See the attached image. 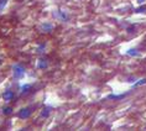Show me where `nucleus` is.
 Wrapping results in <instances>:
<instances>
[{
  "label": "nucleus",
  "instance_id": "nucleus-13",
  "mask_svg": "<svg viewBox=\"0 0 146 131\" xmlns=\"http://www.w3.org/2000/svg\"><path fill=\"white\" fill-rule=\"evenodd\" d=\"M6 4H8V0H0V11H3V10H4Z\"/></svg>",
  "mask_w": 146,
  "mask_h": 131
},
{
  "label": "nucleus",
  "instance_id": "nucleus-6",
  "mask_svg": "<svg viewBox=\"0 0 146 131\" xmlns=\"http://www.w3.org/2000/svg\"><path fill=\"white\" fill-rule=\"evenodd\" d=\"M129 93H123V94H110L108 95V99H114V100H120V99H124Z\"/></svg>",
  "mask_w": 146,
  "mask_h": 131
},
{
  "label": "nucleus",
  "instance_id": "nucleus-9",
  "mask_svg": "<svg viewBox=\"0 0 146 131\" xmlns=\"http://www.w3.org/2000/svg\"><path fill=\"white\" fill-rule=\"evenodd\" d=\"M50 112H51V108H50V107L43 108L42 111H41V118H48V116H50Z\"/></svg>",
  "mask_w": 146,
  "mask_h": 131
},
{
  "label": "nucleus",
  "instance_id": "nucleus-1",
  "mask_svg": "<svg viewBox=\"0 0 146 131\" xmlns=\"http://www.w3.org/2000/svg\"><path fill=\"white\" fill-rule=\"evenodd\" d=\"M13 74L16 79H21L25 75V68L21 64H15L13 67Z\"/></svg>",
  "mask_w": 146,
  "mask_h": 131
},
{
  "label": "nucleus",
  "instance_id": "nucleus-3",
  "mask_svg": "<svg viewBox=\"0 0 146 131\" xmlns=\"http://www.w3.org/2000/svg\"><path fill=\"white\" fill-rule=\"evenodd\" d=\"M41 31L42 32H51L53 30V25L52 24H50V22H45V24H42L41 25Z\"/></svg>",
  "mask_w": 146,
  "mask_h": 131
},
{
  "label": "nucleus",
  "instance_id": "nucleus-7",
  "mask_svg": "<svg viewBox=\"0 0 146 131\" xmlns=\"http://www.w3.org/2000/svg\"><path fill=\"white\" fill-rule=\"evenodd\" d=\"M126 54L127 56H131V57H139L140 56V52H139V50H136V48H129L126 51Z\"/></svg>",
  "mask_w": 146,
  "mask_h": 131
},
{
  "label": "nucleus",
  "instance_id": "nucleus-2",
  "mask_svg": "<svg viewBox=\"0 0 146 131\" xmlns=\"http://www.w3.org/2000/svg\"><path fill=\"white\" fill-rule=\"evenodd\" d=\"M30 115H31L30 108H23L17 112V116H19L20 119H27V118H30Z\"/></svg>",
  "mask_w": 146,
  "mask_h": 131
},
{
  "label": "nucleus",
  "instance_id": "nucleus-8",
  "mask_svg": "<svg viewBox=\"0 0 146 131\" xmlns=\"http://www.w3.org/2000/svg\"><path fill=\"white\" fill-rule=\"evenodd\" d=\"M47 62L45 60H38L37 62V64H36V68H38V69H45V68L47 67Z\"/></svg>",
  "mask_w": 146,
  "mask_h": 131
},
{
  "label": "nucleus",
  "instance_id": "nucleus-5",
  "mask_svg": "<svg viewBox=\"0 0 146 131\" xmlns=\"http://www.w3.org/2000/svg\"><path fill=\"white\" fill-rule=\"evenodd\" d=\"M14 92H11V90H6V92L3 94V99H4L5 101H10V100H13L14 99Z\"/></svg>",
  "mask_w": 146,
  "mask_h": 131
},
{
  "label": "nucleus",
  "instance_id": "nucleus-14",
  "mask_svg": "<svg viewBox=\"0 0 146 131\" xmlns=\"http://www.w3.org/2000/svg\"><path fill=\"white\" fill-rule=\"evenodd\" d=\"M11 112H13V108L8 107V108H5V109H4V114H5V115H10Z\"/></svg>",
  "mask_w": 146,
  "mask_h": 131
},
{
  "label": "nucleus",
  "instance_id": "nucleus-15",
  "mask_svg": "<svg viewBox=\"0 0 146 131\" xmlns=\"http://www.w3.org/2000/svg\"><path fill=\"white\" fill-rule=\"evenodd\" d=\"M136 1L139 3V4H144V3H145V0H136Z\"/></svg>",
  "mask_w": 146,
  "mask_h": 131
},
{
  "label": "nucleus",
  "instance_id": "nucleus-4",
  "mask_svg": "<svg viewBox=\"0 0 146 131\" xmlns=\"http://www.w3.org/2000/svg\"><path fill=\"white\" fill-rule=\"evenodd\" d=\"M54 16L58 17V19L62 20V21H67L68 20V15L64 11H61V10H58V11L54 13Z\"/></svg>",
  "mask_w": 146,
  "mask_h": 131
},
{
  "label": "nucleus",
  "instance_id": "nucleus-11",
  "mask_svg": "<svg viewBox=\"0 0 146 131\" xmlns=\"http://www.w3.org/2000/svg\"><path fill=\"white\" fill-rule=\"evenodd\" d=\"M30 88H31V85H30V84H25V85H23V87H21V93H23V94L27 93Z\"/></svg>",
  "mask_w": 146,
  "mask_h": 131
},
{
  "label": "nucleus",
  "instance_id": "nucleus-12",
  "mask_svg": "<svg viewBox=\"0 0 146 131\" xmlns=\"http://www.w3.org/2000/svg\"><path fill=\"white\" fill-rule=\"evenodd\" d=\"M145 11H146V5H141L140 8L135 9V13H136V14H140V13H145Z\"/></svg>",
  "mask_w": 146,
  "mask_h": 131
},
{
  "label": "nucleus",
  "instance_id": "nucleus-10",
  "mask_svg": "<svg viewBox=\"0 0 146 131\" xmlns=\"http://www.w3.org/2000/svg\"><path fill=\"white\" fill-rule=\"evenodd\" d=\"M144 84H146V78H141V79H139L137 82H135V83H134L133 87L135 88V87H140V85H144Z\"/></svg>",
  "mask_w": 146,
  "mask_h": 131
}]
</instances>
